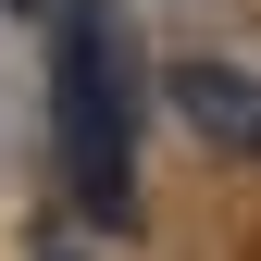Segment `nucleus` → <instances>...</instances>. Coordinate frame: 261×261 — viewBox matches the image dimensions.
I'll return each mask as SVG.
<instances>
[{
  "mask_svg": "<svg viewBox=\"0 0 261 261\" xmlns=\"http://www.w3.org/2000/svg\"><path fill=\"white\" fill-rule=\"evenodd\" d=\"M50 261H87V249H50Z\"/></svg>",
  "mask_w": 261,
  "mask_h": 261,
  "instance_id": "7ed1b4c3",
  "label": "nucleus"
},
{
  "mask_svg": "<svg viewBox=\"0 0 261 261\" xmlns=\"http://www.w3.org/2000/svg\"><path fill=\"white\" fill-rule=\"evenodd\" d=\"M50 112H62L75 212L124 224V199H137V124H124V62H112V13L100 0H62V25H50Z\"/></svg>",
  "mask_w": 261,
  "mask_h": 261,
  "instance_id": "f257e3e1",
  "label": "nucleus"
},
{
  "mask_svg": "<svg viewBox=\"0 0 261 261\" xmlns=\"http://www.w3.org/2000/svg\"><path fill=\"white\" fill-rule=\"evenodd\" d=\"M162 100H174V124H199V149L261 162V75H249V62H174Z\"/></svg>",
  "mask_w": 261,
  "mask_h": 261,
  "instance_id": "f03ea898",
  "label": "nucleus"
}]
</instances>
